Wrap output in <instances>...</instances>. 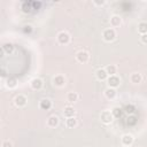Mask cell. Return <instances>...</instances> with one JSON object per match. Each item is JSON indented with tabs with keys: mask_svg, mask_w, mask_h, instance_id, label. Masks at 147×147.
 <instances>
[{
	"mask_svg": "<svg viewBox=\"0 0 147 147\" xmlns=\"http://www.w3.org/2000/svg\"><path fill=\"white\" fill-rule=\"evenodd\" d=\"M102 37H103V39L106 40V41H113L115 38H116V31L113 29V28H108V29H106L105 31H103V33H102Z\"/></svg>",
	"mask_w": 147,
	"mask_h": 147,
	"instance_id": "cell-1",
	"label": "cell"
},
{
	"mask_svg": "<svg viewBox=\"0 0 147 147\" xmlns=\"http://www.w3.org/2000/svg\"><path fill=\"white\" fill-rule=\"evenodd\" d=\"M57 41L61 44V45H67V44H69L70 42V34L67 32V31H61V32H59V34H57Z\"/></svg>",
	"mask_w": 147,
	"mask_h": 147,
	"instance_id": "cell-2",
	"label": "cell"
},
{
	"mask_svg": "<svg viewBox=\"0 0 147 147\" xmlns=\"http://www.w3.org/2000/svg\"><path fill=\"white\" fill-rule=\"evenodd\" d=\"M100 119H101V122L105 123V124H110V123L113 122V119H114V116H113L111 111H109V110H103V111H101Z\"/></svg>",
	"mask_w": 147,
	"mask_h": 147,
	"instance_id": "cell-3",
	"label": "cell"
},
{
	"mask_svg": "<svg viewBox=\"0 0 147 147\" xmlns=\"http://www.w3.org/2000/svg\"><path fill=\"white\" fill-rule=\"evenodd\" d=\"M107 83H108V87L116 88L117 86H119V84H121V79H119L118 76L114 75V76H109V77H108Z\"/></svg>",
	"mask_w": 147,
	"mask_h": 147,
	"instance_id": "cell-4",
	"label": "cell"
},
{
	"mask_svg": "<svg viewBox=\"0 0 147 147\" xmlns=\"http://www.w3.org/2000/svg\"><path fill=\"white\" fill-rule=\"evenodd\" d=\"M88 59H90V55L86 51H79L76 53V60L80 63H86L88 61Z\"/></svg>",
	"mask_w": 147,
	"mask_h": 147,
	"instance_id": "cell-5",
	"label": "cell"
},
{
	"mask_svg": "<svg viewBox=\"0 0 147 147\" xmlns=\"http://www.w3.org/2000/svg\"><path fill=\"white\" fill-rule=\"evenodd\" d=\"M133 136L132 134H129V133H126V134H123L122 136V138H121V141H122V145L123 146H131L132 144H133Z\"/></svg>",
	"mask_w": 147,
	"mask_h": 147,
	"instance_id": "cell-6",
	"label": "cell"
},
{
	"mask_svg": "<svg viewBox=\"0 0 147 147\" xmlns=\"http://www.w3.org/2000/svg\"><path fill=\"white\" fill-rule=\"evenodd\" d=\"M15 105L17 106V107H24L25 105H26V102H28V99H26V96L25 95H23V94H18L16 98H15Z\"/></svg>",
	"mask_w": 147,
	"mask_h": 147,
	"instance_id": "cell-7",
	"label": "cell"
},
{
	"mask_svg": "<svg viewBox=\"0 0 147 147\" xmlns=\"http://www.w3.org/2000/svg\"><path fill=\"white\" fill-rule=\"evenodd\" d=\"M42 85H44V83H42V80L40 79V78H38V77H36V78H33L31 82H30V86L33 88V90H40L41 87H42Z\"/></svg>",
	"mask_w": 147,
	"mask_h": 147,
	"instance_id": "cell-8",
	"label": "cell"
},
{
	"mask_svg": "<svg viewBox=\"0 0 147 147\" xmlns=\"http://www.w3.org/2000/svg\"><path fill=\"white\" fill-rule=\"evenodd\" d=\"M39 107H40V109H42V110H49V109L52 108V101H51L49 99H47V98L41 99L40 102H39Z\"/></svg>",
	"mask_w": 147,
	"mask_h": 147,
	"instance_id": "cell-9",
	"label": "cell"
},
{
	"mask_svg": "<svg viewBox=\"0 0 147 147\" xmlns=\"http://www.w3.org/2000/svg\"><path fill=\"white\" fill-rule=\"evenodd\" d=\"M53 84H54L55 86H57V87H62V86L65 84V78H64V76H62V75L55 76V77L53 78Z\"/></svg>",
	"mask_w": 147,
	"mask_h": 147,
	"instance_id": "cell-10",
	"label": "cell"
},
{
	"mask_svg": "<svg viewBox=\"0 0 147 147\" xmlns=\"http://www.w3.org/2000/svg\"><path fill=\"white\" fill-rule=\"evenodd\" d=\"M95 76L99 80H107L108 79V74L106 71V69H98L96 72H95Z\"/></svg>",
	"mask_w": 147,
	"mask_h": 147,
	"instance_id": "cell-11",
	"label": "cell"
},
{
	"mask_svg": "<svg viewBox=\"0 0 147 147\" xmlns=\"http://www.w3.org/2000/svg\"><path fill=\"white\" fill-rule=\"evenodd\" d=\"M105 95H106L107 99H110V100L115 99L116 95H117L116 88H113V87H108V88H106V90H105Z\"/></svg>",
	"mask_w": 147,
	"mask_h": 147,
	"instance_id": "cell-12",
	"label": "cell"
},
{
	"mask_svg": "<svg viewBox=\"0 0 147 147\" xmlns=\"http://www.w3.org/2000/svg\"><path fill=\"white\" fill-rule=\"evenodd\" d=\"M122 24V17L118 16V15H113L110 17V25L116 28V26H119Z\"/></svg>",
	"mask_w": 147,
	"mask_h": 147,
	"instance_id": "cell-13",
	"label": "cell"
},
{
	"mask_svg": "<svg viewBox=\"0 0 147 147\" xmlns=\"http://www.w3.org/2000/svg\"><path fill=\"white\" fill-rule=\"evenodd\" d=\"M75 113H76V110H75L74 107H71V106H65L64 109H63V115H64L67 118L74 117V116H75Z\"/></svg>",
	"mask_w": 147,
	"mask_h": 147,
	"instance_id": "cell-14",
	"label": "cell"
},
{
	"mask_svg": "<svg viewBox=\"0 0 147 147\" xmlns=\"http://www.w3.org/2000/svg\"><path fill=\"white\" fill-rule=\"evenodd\" d=\"M57 124H59V117L57 116L53 115V116H49L47 118V125L49 127H55V126H57Z\"/></svg>",
	"mask_w": 147,
	"mask_h": 147,
	"instance_id": "cell-15",
	"label": "cell"
},
{
	"mask_svg": "<svg viewBox=\"0 0 147 147\" xmlns=\"http://www.w3.org/2000/svg\"><path fill=\"white\" fill-rule=\"evenodd\" d=\"M130 79H131V82H132L133 84H139V83H141V80H142V76H141V74H139V72H133V74L131 75Z\"/></svg>",
	"mask_w": 147,
	"mask_h": 147,
	"instance_id": "cell-16",
	"label": "cell"
},
{
	"mask_svg": "<svg viewBox=\"0 0 147 147\" xmlns=\"http://www.w3.org/2000/svg\"><path fill=\"white\" fill-rule=\"evenodd\" d=\"M6 86H7L8 88H15V87L17 86V80H16V78H14V77H8L7 80H6Z\"/></svg>",
	"mask_w": 147,
	"mask_h": 147,
	"instance_id": "cell-17",
	"label": "cell"
},
{
	"mask_svg": "<svg viewBox=\"0 0 147 147\" xmlns=\"http://www.w3.org/2000/svg\"><path fill=\"white\" fill-rule=\"evenodd\" d=\"M1 48L3 49V52H5L6 54H11V53L14 52V45L10 44V42H6V44H3Z\"/></svg>",
	"mask_w": 147,
	"mask_h": 147,
	"instance_id": "cell-18",
	"label": "cell"
},
{
	"mask_svg": "<svg viewBox=\"0 0 147 147\" xmlns=\"http://www.w3.org/2000/svg\"><path fill=\"white\" fill-rule=\"evenodd\" d=\"M138 32L142 34H147V23L146 22H140L138 24Z\"/></svg>",
	"mask_w": 147,
	"mask_h": 147,
	"instance_id": "cell-19",
	"label": "cell"
},
{
	"mask_svg": "<svg viewBox=\"0 0 147 147\" xmlns=\"http://www.w3.org/2000/svg\"><path fill=\"white\" fill-rule=\"evenodd\" d=\"M106 71H107V74H108V76H114V75H116L117 68H116V65H114V64H108V65L106 67Z\"/></svg>",
	"mask_w": 147,
	"mask_h": 147,
	"instance_id": "cell-20",
	"label": "cell"
},
{
	"mask_svg": "<svg viewBox=\"0 0 147 147\" xmlns=\"http://www.w3.org/2000/svg\"><path fill=\"white\" fill-rule=\"evenodd\" d=\"M67 100L69 101V102H76L77 100H78V94L76 93V92H69L68 93V95H67Z\"/></svg>",
	"mask_w": 147,
	"mask_h": 147,
	"instance_id": "cell-21",
	"label": "cell"
},
{
	"mask_svg": "<svg viewBox=\"0 0 147 147\" xmlns=\"http://www.w3.org/2000/svg\"><path fill=\"white\" fill-rule=\"evenodd\" d=\"M65 125H67L68 127L72 129V127H75V126L77 125V119H76L75 117H69V118H67V121H65Z\"/></svg>",
	"mask_w": 147,
	"mask_h": 147,
	"instance_id": "cell-22",
	"label": "cell"
},
{
	"mask_svg": "<svg viewBox=\"0 0 147 147\" xmlns=\"http://www.w3.org/2000/svg\"><path fill=\"white\" fill-rule=\"evenodd\" d=\"M111 114H113V116H114V117L118 118V117H121V116H122V114H123V109H122V108H119V107H114V108H113V110H111Z\"/></svg>",
	"mask_w": 147,
	"mask_h": 147,
	"instance_id": "cell-23",
	"label": "cell"
},
{
	"mask_svg": "<svg viewBox=\"0 0 147 147\" xmlns=\"http://www.w3.org/2000/svg\"><path fill=\"white\" fill-rule=\"evenodd\" d=\"M133 110H134V107H133V106H126V107H125V111H126L127 114H132Z\"/></svg>",
	"mask_w": 147,
	"mask_h": 147,
	"instance_id": "cell-24",
	"label": "cell"
},
{
	"mask_svg": "<svg viewBox=\"0 0 147 147\" xmlns=\"http://www.w3.org/2000/svg\"><path fill=\"white\" fill-rule=\"evenodd\" d=\"M2 147H13V142L9 140H5L2 142Z\"/></svg>",
	"mask_w": 147,
	"mask_h": 147,
	"instance_id": "cell-25",
	"label": "cell"
},
{
	"mask_svg": "<svg viewBox=\"0 0 147 147\" xmlns=\"http://www.w3.org/2000/svg\"><path fill=\"white\" fill-rule=\"evenodd\" d=\"M93 3H94L95 6H102V5L106 3V1H105V0H101V1H100V0H94Z\"/></svg>",
	"mask_w": 147,
	"mask_h": 147,
	"instance_id": "cell-26",
	"label": "cell"
},
{
	"mask_svg": "<svg viewBox=\"0 0 147 147\" xmlns=\"http://www.w3.org/2000/svg\"><path fill=\"white\" fill-rule=\"evenodd\" d=\"M140 40H141V42H142V44L147 45V34H142V36L140 37Z\"/></svg>",
	"mask_w": 147,
	"mask_h": 147,
	"instance_id": "cell-27",
	"label": "cell"
},
{
	"mask_svg": "<svg viewBox=\"0 0 147 147\" xmlns=\"http://www.w3.org/2000/svg\"><path fill=\"white\" fill-rule=\"evenodd\" d=\"M32 31V26L31 25H25L24 26V32H31Z\"/></svg>",
	"mask_w": 147,
	"mask_h": 147,
	"instance_id": "cell-28",
	"label": "cell"
},
{
	"mask_svg": "<svg viewBox=\"0 0 147 147\" xmlns=\"http://www.w3.org/2000/svg\"><path fill=\"white\" fill-rule=\"evenodd\" d=\"M1 76H2V77H6V76H7V74H6V70H5V69H1Z\"/></svg>",
	"mask_w": 147,
	"mask_h": 147,
	"instance_id": "cell-29",
	"label": "cell"
},
{
	"mask_svg": "<svg viewBox=\"0 0 147 147\" xmlns=\"http://www.w3.org/2000/svg\"><path fill=\"white\" fill-rule=\"evenodd\" d=\"M122 147H129V146H122Z\"/></svg>",
	"mask_w": 147,
	"mask_h": 147,
	"instance_id": "cell-30",
	"label": "cell"
}]
</instances>
